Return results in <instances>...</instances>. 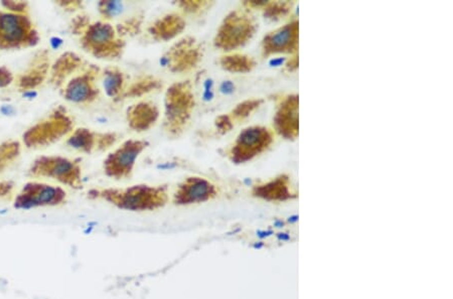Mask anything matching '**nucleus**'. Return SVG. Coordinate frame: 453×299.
<instances>
[{
    "label": "nucleus",
    "instance_id": "f257e3e1",
    "mask_svg": "<svg viewBox=\"0 0 453 299\" xmlns=\"http://www.w3.org/2000/svg\"><path fill=\"white\" fill-rule=\"evenodd\" d=\"M92 198L104 200L120 210L150 212L163 208L169 201L165 186L135 185L125 189H102L89 192Z\"/></svg>",
    "mask_w": 453,
    "mask_h": 299
},
{
    "label": "nucleus",
    "instance_id": "f03ea898",
    "mask_svg": "<svg viewBox=\"0 0 453 299\" xmlns=\"http://www.w3.org/2000/svg\"><path fill=\"white\" fill-rule=\"evenodd\" d=\"M195 106L189 81L172 84L165 93L163 128L170 136H180L187 127Z\"/></svg>",
    "mask_w": 453,
    "mask_h": 299
},
{
    "label": "nucleus",
    "instance_id": "7ed1b4c3",
    "mask_svg": "<svg viewBox=\"0 0 453 299\" xmlns=\"http://www.w3.org/2000/svg\"><path fill=\"white\" fill-rule=\"evenodd\" d=\"M256 30L257 24L249 13L240 9L231 11L218 28L213 45L221 51L231 53L245 46Z\"/></svg>",
    "mask_w": 453,
    "mask_h": 299
},
{
    "label": "nucleus",
    "instance_id": "20e7f679",
    "mask_svg": "<svg viewBox=\"0 0 453 299\" xmlns=\"http://www.w3.org/2000/svg\"><path fill=\"white\" fill-rule=\"evenodd\" d=\"M83 48L99 58H117L124 50L125 43L117 35L113 26L106 23L89 25L83 32Z\"/></svg>",
    "mask_w": 453,
    "mask_h": 299
},
{
    "label": "nucleus",
    "instance_id": "39448f33",
    "mask_svg": "<svg viewBox=\"0 0 453 299\" xmlns=\"http://www.w3.org/2000/svg\"><path fill=\"white\" fill-rule=\"evenodd\" d=\"M274 141V133L264 126L245 128L228 149L227 155L233 163H245L265 152Z\"/></svg>",
    "mask_w": 453,
    "mask_h": 299
},
{
    "label": "nucleus",
    "instance_id": "423d86ee",
    "mask_svg": "<svg viewBox=\"0 0 453 299\" xmlns=\"http://www.w3.org/2000/svg\"><path fill=\"white\" fill-rule=\"evenodd\" d=\"M147 146L148 142L145 140L129 139L123 142L104 161L107 176L117 181L131 177L137 158Z\"/></svg>",
    "mask_w": 453,
    "mask_h": 299
},
{
    "label": "nucleus",
    "instance_id": "0eeeda50",
    "mask_svg": "<svg viewBox=\"0 0 453 299\" xmlns=\"http://www.w3.org/2000/svg\"><path fill=\"white\" fill-rule=\"evenodd\" d=\"M36 41V32L26 15L0 12V48H18L33 45Z\"/></svg>",
    "mask_w": 453,
    "mask_h": 299
},
{
    "label": "nucleus",
    "instance_id": "6e6552de",
    "mask_svg": "<svg viewBox=\"0 0 453 299\" xmlns=\"http://www.w3.org/2000/svg\"><path fill=\"white\" fill-rule=\"evenodd\" d=\"M30 172L34 176H49L70 188H82L79 163L61 156L42 157L33 164Z\"/></svg>",
    "mask_w": 453,
    "mask_h": 299
},
{
    "label": "nucleus",
    "instance_id": "1a4fd4ad",
    "mask_svg": "<svg viewBox=\"0 0 453 299\" xmlns=\"http://www.w3.org/2000/svg\"><path fill=\"white\" fill-rule=\"evenodd\" d=\"M203 58V48L195 38L187 36L175 43L161 57V65L171 73L183 74L194 70Z\"/></svg>",
    "mask_w": 453,
    "mask_h": 299
},
{
    "label": "nucleus",
    "instance_id": "9d476101",
    "mask_svg": "<svg viewBox=\"0 0 453 299\" xmlns=\"http://www.w3.org/2000/svg\"><path fill=\"white\" fill-rule=\"evenodd\" d=\"M67 192L60 187L29 183L16 196L14 207L28 210L35 207L58 206L66 202Z\"/></svg>",
    "mask_w": 453,
    "mask_h": 299
},
{
    "label": "nucleus",
    "instance_id": "9b49d317",
    "mask_svg": "<svg viewBox=\"0 0 453 299\" xmlns=\"http://www.w3.org/2000/svg\"><path fill=\"white\" fill-rule=\"evenodd\" d=\"M218 187L207 178L190 176L182 182L172 196L176 206H190L213 201L219 195Z\"/></svg>",
    "mask_w": 453,
    "mask_h": 299
},
{
    "label": "nucleus",
    "instance_id": "f8f14e48",
    "mask_svg": "<svg viewBox=\"0 0 453 299\" xmlns=\"http://www.w3.org/2000/svg\"><path fill=\"white\" fill-rule=\"evenodd\" d=\"M73 129V122L70 117L60 110L55 111L51 118L36 125L27 131L25 141L28 146L44 145L53 142L68 134Z\"/></svg>",
    "mask_w": 453,
    "mask_h": 299
},
{
    "label": "nucleus",
    "instance_id": "ddd939ff",
    "mask_svg": "<svg viewBox=\"0 0 453 299\" xmlns=\"http://www.w3.org/2000/svg\"><path fill=\"white\" fill-rule=\"evenodd\" d=\"M299 25L297 21L269 32L262 41V55L294 54L298 50Z\"/></svg>",
    "mask_w": 453,
    "mask_h": 299
},
{
    "label": "nucleus",
    "instance_id": "4468645a",
    "mask_svg": "<svg viewBox=\"0 0 453 299\" xmlns=\"http://www.w3.org/2000/svg\"><path fill=\"white\" fill-rule=\"evenodd\" d=\"M298 96L288 95L281 99L275 113V130L279 135L286 139H296L298 136Z\"/></svg>",
    "mask_w": 453,
    "mask_h": 299
},
{
    "label": "nucleus",
    "instance_id": "2eb2a0df",
    "mask_svg": "<svg viewBox=\"0 0 453 299\" xmlns=\"http://www.w3.org/2000/svg\"><path fill=\"white\" fill-rule=\"evenodd\" d=\"M98 74V68L91 67L82 75L71 80L65 88V98L74 103H90L94 101L99 93L95 82Z\"/></svg>",
    "mask_w": 453,
    "mask_h": 299
},
{
    "label": "nucleus",
    "instance_id": "dca6fc26",
    "mask_svg": "<svg viewBox=\"0 0 453 299\" xmlns=\"http://www.w3.org/2000/svg\"><path fill=\"white\" fill-rule=\"evenodd\" d=\"M160 118L159 107L149 101H142L130 106L126 119L129 127L137 132L147 131L157 122Z\"/></svg>",
    "mask_w": 453,
    "mask_h": 299
},
{
    "label": "nucleus",
    "instance_id": "f3484780",
    "mask_svg": "<svg viewBox=\"0 0 453 299\" xmlns=\"http://www.w3.org/2000/svg\"><path fill=\"white\" fill-rule=\"evenodd\" d=\"M254 196L268 202H282L295 196L287 175H279L268 183L255 186L252 190Z\"/></svg>",
    "mask_w": 453,
    "mask_h": 299
},
{
    "label": "nucleus",
    "instance_id": "a211bd4d",
    "mask_svg": "<svg viewBox=\"0 0 453 299\" xmlns=\"http://www.w3.org/2000/svg\"><path fill=\"white\" fill-rule=\"evenodd\" d=\"M186 26V19L181 14L172 12L155 21L148 27V31L155 41L167 42L181 34Z\"/></svg>",
    "mask_w": 453,
    "mask_h": 299
},
{
    "label": "nucleus",
    "instance_id": "6ab92c4d",
    "mask_svg": "<svg viewBox=\"0 0 453 299\" xmlns=\"http://www.w3.org/2000/svg\"><path fill=\"white\" fill-rule=\"evenodd\" d=\"M220 65L227 72L246 74L251 72L256 67V61L247 54L230 53L221 56Z\"/></svg>",
    "mask_w": 453,
    "mask_h": 299
},
{
    "label": "nucleus",
    "instance_id": "aec40b11",
    "mask_svg": "<svg viewBox=\"0 0 453 299\" xmlns=\"http://www.w3.org/2000/svg\"><path fill=\"white\" fill-rule=\"evenodd\" d=\"M103 86L111 98H121L126 90L124 74L117 68H108L104 72Z\"/></svg>",
    "mask_w": 453,
    "mask_h": 299
},
{
    "label": "nucleus",
    "instance_id": "412c9836",
    "mask_svg": "<svg viewBox=\"0 0 453 299\" xmlns=\"http://www.w3.org/2000/svg\"><path fill=\"white\" fill-rule=\"evenodd\" d=\"M162 88V83L153 76H142L133 82L124 92L122 99L136 98Z\"/></svg>",
    "mask_w": 453,
    "mask_h": 299
},
{
    "label": "nucleus",
    "instance_id": "4be33fe9",
    "mask_svg": "<svg viewBox=\"0 0 453 299\" xmlns=\"http://www.w3.org/2000/svg\"><path fill=\"white\" fill-rule=\"evenodd\" d=\"M82 66V59L73 53L63 54L53 67V76L55 83H62L71 73L76 72Z\"/></svg>",
    "mask_w": 453,
    "mask_h": 299
},
{
    "label": "nucleus",
    "instance_id": "5701e85b",
    "mask_svg": "<svg viewBox=\"0 0 453 299\" xmlns=\"http://www.w3.org/2000/svg\"><path fill=\"white\" fill-rule=\"evenodd\" d=\"M98 134L90 131L89 129L80 128L73 132V134L68 139V144L81 151L90 153L94 149H97Z\"/></svg>",
    "mask_w": 453,
    "mask_h": 299
},
{
    "label": "nucleus",
    "instance_id": "b1692460",
    "mask_svg": "<svg viewBox=\"0 0 453 299\" xmlns=\"http://www.w3.org/2000/svg\"><path fill=\"white\" fill-rule=\"evenodd\" d=\"M263 103V100L261 99H251V100H246L244 102H242L240 104H238L236 106V108L234 109L231 113V118L237 121H240L243 119H246L247 117H249L255 110L259 108L261 106V104Z\"/></svg>",
    "mask_w": 453,
    "mask_h": 299
},
{
    "label": "nucleus",
    "instance_id": "393cba45",
    "mask_svg": "<svg viewBox=\"0 0 453 299\" xmlns=\"http://www.w3.org/2000/svg\"><path fill=\"white\" fill-rule=\"evenodd\" d=\"M292 7V3L288 1L284 2H270L267 1L266 5L262 8L264 10V15L268 18L279 19L285 16Z\"/></svg>",
    "mask_w": 453,
    "mask_h": 299
},
{
    "label": "nucleus",
    "instance_id": "a878e982",
    "mask_svg": "<svg viewBox=\"0 0 453 299\" xmlns=\"http://www.w3.org/2000/svg\"><path fill=\"white\" fill-rule=\"evenodd\" d=\"M100 13L104 18L109 19L117 16L123 10V2L120 1H101L98 4Z\"/></svg>",
    "mask_w": 453,
    "mask_h": 299
},
{
    "label": "nucleus",
    "instance_id": "bb28decb",
    "mask_svg": "<svg viewBox=\"0 0 453 299\" xmlns=\"http://www.w3.org/2000/svg\"><path fill=\"white\" fill-rule=\"evenodd\" d=\"M18 150L19 146L16 142H9L0 146V169L18 154Z\"/></svg>",
    "mask_w": 453,
    "mask_h": 299
},
{
    "label": "nucleus",
    "instance_id": "cd10ccee",
    "mask_svg": "<svg viewBox=\"0 0 453 299\" xmlns=\"http://www.w3.org/2000/svg\"><path fill=\"white\" fill-rule=\"evenodd\" d=\"M211 2L209 1H191V0H187V1H180L178 2V6L181 7L186 13L188 14H196L200 13L204 10H206L209 6H211Z\"/></svg>",
    "mask_w": 453,
    "mask_h": 299
},
{
    "label": "nucleus",
    "instance_id": "c85d7f7f",
    "mask_svg": "<svg viewBox=\"0 0 453 299\" xmlns=\"http://www.w3.org/2000/svg\"><path fill=\"white\" fill-rule=\"evenodd\" d=\"M142 21L138 17H134L131 19L126 21L125 23H123L122 25H120L117 28V33H119L120 35H124V34H135L140 30Z\"/></svg>",
    "mask_w": 453,
    "mask_h": 299
},
{
    "label": "nucleus",
    "instance_id": "c756f323",
    "mask_svg": "<svg viewBox=\"0 0 453 299\" xmlns=\"http://www.w3.org/2000/svg\"><path fill=\"white\" fill-rule=\"evenodd\" d=\"M215 128L221 134H226L230 132L234 127V121L230 115H221L215 119Z\"/></svg>",
    "mask_w": 453,
    "mask_h": 299
},
{
    "label": "nucleus",
    "instance_id": "7c9ffc66",
    "mask_svg": "<svg viewBox=\"0 0 453 299\" xmlns=\"http://www.w3.org/2000/svg\"><path fill=\"white\" fill-rule=\"evenodd\" d=\"M2 4H3L6 8H9L10 10L14 11L15 13H16V12L19 13V12L24 11V9H25L26 6H27V3L15 2V1H6V2L4 1V2H2Z\"/></svg>",
    "mask_w": 453,
    "mask_h": 299
},
{
    "label": "nucleus",
    "instance_id": "2f4dec72",
    "mask_svg": "<svg viewBox=\"0 0 453 299\" xmlns=\"http://www.w3.org/2000/svg\"><path fill=\"white\" fill-rule=\"evenodd\" d=\"M12 79H13L12 75L10 74V72L8 70H6V68L0 69V87H4V86L10 84Z\"/></svg>",
    "mask_w": 453,
    "mask_h": 299
},
{
    "label": "nucleus",
    "instance_id": "473e14b6",
    "mask_svg": "<svg viewBox=\"0 0 453 299\" xmlns=\"http://www.w3.org/2000/svg\"><path fill=\"white\" fill-rule=\"evenodd\" d=\"M12 190V186L8 183H0V196L6 195Z\"/></svg>",
    "mask_w": 453,
    "mask_h": 299
},
{
    "label": "nucleus",
    "instance_id": "72a5a7b5",
    "mask_svg": "<svg viewBox=\"0 0 453 299\" xmlns=\"http://www.w3.org/2000/svg\"><path fill=\"white\" fill-rule=\"evenodd\" d=\"M297 66H298V59H297L296 56H293L292 58H290L289 63L287 64V68H288L290 71H292L294 69H296Z\"/></svg>",
    "mask_w": 453,
    "mask_h": 299
},
{
    "label": "nucleus",
    "instance_id": "f704fd0d",
    "mask_svg": "<svg viewBox=\"0 0 453 299\" xmlns=\"http://www.w3.org/2000/svg\"><path fill=\"white\" fill-rule=\"evenodd\" d=\"M51 44H52V46H53L54 49H57L63 44V41L60 39L58 37H53L52 41H51Z\"/></svg>",
    "mask_w": 453,
    "mask_h": 299
},
{
    "label": "nucleus",
    "instance_id": "c9c22d12",
    "mask_svg": "<svg viewBox=\"0 0 453 299\" xmlns=\"http://www.w3.org/2000/svg\"><path fill=\"white\" fill-rule=\"evenodd\" d=\"M1 112H2L4 115H9V114H11V113L14 112V109L12 108L11 106H3V107L1 108Z\"/></svg>",
    "mask_w": 453,
    "mask_h": 299
},
{
    "label": "nucleus",
    "instance_id": "e433bc0d",
    "mask_svg": "<svg viewBox=\"0 0 453 299\" xmlns=\"http://www.w3.org/2000/svg\"><path fill=\"white\" fill-rule=\"evenodd\" d=\"M36 95H37V93H36L35 91H33V90H29V91H27V92H26V93L24 94V97L31 99V98H34Z\"/></svg>",
    "mask_w": 453,
    "mask_h": 299
}]
</instances>
